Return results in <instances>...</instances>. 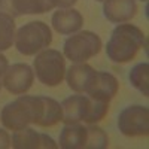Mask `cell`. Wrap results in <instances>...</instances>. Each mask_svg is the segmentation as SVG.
I'll return each mask as SVG.
<instances>
[{"label": "cell", "mask_w": 149, "mask_h": 149, "mask_svg": "<svg viewBox=\"0 0 149 149\" xmlns=\"http://www.w3.org/2000/svg\"><path fill=\"white\" fill-rule=\"evenodd\" d=\"M61 104L45 95H19L8 103L0 112V121L5 128L18 131L36 124L39 127H54L61 121Z\"/></svg>", "instance_id": "1"}, {"label": "cell", "mask_w": 149, "mask_h": 149, "mask_svg": "<svg viewBox=\"0 0 149 149\" xmlns=\"http://www.w3.org/2000/svg\"><path fill=\"white\" fill-rule=\"evenodd\" d=\"M146 45L145 33L134 24H119L112 31L107 45L106 54L113 63L124 64L131 61L140 48Z\"/></svg>", "instance_id": "2"}, {"label": "cell", "mask_w": 149, "mask_h": 149, "mask_svg": "<svg viewBox=\"0 0 149 149\" xmlns=\"http://www.w3.org/2000/svg\"><path fill=\"white\" fill-rule=\"evenodd\" d=\"M109 110V102L97 100L90 95H70L61 103V121L64 124L100 122Z\"/></svg>", "instance_id": "3"}, {"label": "cell", "mask_w": 149, "mask_h": 149, "mask_svg": "<svg viewBox=\"0 0 149 149\" xmlns=\"http://www.w3.org/2000/svg\"><path fill=\"white\" fill-rule=\"evenodd\" d=\"M52 42V33L43 21H30L18 29L15 34V46L22 55H36L46 49Z\"/></svg>", "instance_id": "4"}, {"label": "cell", "mask_w": 149, "mask_h": 149, "mask_svg": "<svg viewBox=\"0 0 149 149\" xmlns=\"http://www.w3.org/2000/svg\"><path fill=\"white\" fill-rule=\"evenodd\" d=\"M36 76L46 86H57L66 76V60L57 49H43L33 63Z\"/></svg>", "instance_id": "5"}, {"label": "cell", "mask_w": 149, "mask_h": 149, "mask_svg": "<svg viewBox=\"0 0 149 149\" xmlns=\"http://www.w3.org/2000/svg\"><path fill=\"white\" fill-rule=\"evenodd\" d=\"M63 51L66 58L73 63H85L102 51V39L95 33L84 30L67 37Z\"/></svg>", "instance_id": "6"}, {"label": "cell", "mask_w": 149, "mask_h": 149, "mask_svg": "<svg viewBox=\"0 0 149 149\" xmlns=\"http://www.w3.org/2000/svg\"><path fill=\"white\" fill-rule=\"evenodd\" d=\"M118 128L127 137L149 134V109L146 106L133 104L121 110L118 116Z\"/></svg>", "instance_id": "7"}, {"label": "cell", "mask_w": 149, "mask_h": 149, "mask_svg": "<svg viewBox=\"0 0 149 149\" xmlns=\"http://www.w3.org/2000/svg\"><path fill=\"white\" fill-rule=\"evenodd\" d=\"M3 85L10 94H24L27 93L34 81V72L33 69L26 63H15L12 66H8L5 74H3Z\"/></svg>", "instance_id": "8"}, {"label": "cell", "mask_w": 149, "mask_h": 149, "mask_svg": "<svg viewBox=\"0 0 149 149\" xmlns=\"http://www.w3.org/2000/svg\"><path fill=\"white\" fill-rule=\"evenodd\" d=\"M52 0H0V12L12 18L22 15H36L52 10Z\"/></svg>", "instance_id": "9"}, {"label": "cell", "mask_w": 149, "mask_h": 149, "mask_svg": "<svg viewBox=\"0 0 149 149\" xmlns=\"http://www.w3.org/2000/svg\"><path fill=\"white\" fill-rule=\"evenodd\" d=\"M12 148L15 149H55L58 145L48 134L37 133L33 128H22L12 134Z\"/></svg>", "instance_id": "10"}, {"label": "cell", "mask_w": 149, "mask_h": 149, "mask_svg": "<svg viewBox=\"0 0 149 149\" xmlns=\"http://www.w3.org/2000/svg\"><path fill=\"white\" fill-rule=\"evenodd\" d=\"M119 90L118 79L109 72H97L91 82V85L86 90V94L97 100L110 102L116 95Z\"/></svg>", "instance_id": "11"}, {"label": "cell", "mask_w": 149, "mask_h": 149, "mask_svg": "<svg viewBox=\"0 0 149 149\" xmlns=\"http://www.w3.org/2000/svg\"><path fill=\"white\" fill-rule=\"evenodd\" d=\"M103 2L104 17L113 24L127 22L137 14L136 0H103Z\"/></svg>", "instance_id": "12"}, {"label": "cell", "mask_w": 149, "mask_h": 149, "mask_svg": "<svg viewBox=\"0 0 149 149\" xmlns=\"http://www.w3.org/2000/svg\"><path fill=\"white\" fill-rule=\"evenodd\" d=\"M52 27L60 34L76 33L84 26V17L76 9H58L52 15Z\"/></svg>", "instance_id": "13"}, {"label": "cell", "mask_w": 149, "mask_h": 149, "mask_svg": "<svg viewBox=\"0 0 149 149\" xmlns=\"http://www.w3.org/2000/svg\"><path fill=\"white\" fill-rule=\"evenodd\" d=\"M97 70H94L86 63H74L69 70H66V79L70 90L74 93H86L91 85Z\"/></svg>", "instance_id": "14"}, {"label": "cell", "mask_w": 149, "mask_h": 149, "mask_svg": "<svg viewBox=\"0 0 149 149\" xmlns=\"http://www.w3.org/2000/svg\"><path fill=\"white\" fill-rule=\"evenodd\" d=\"M86 139H88V130L79 122L66 124L60 133V148L63 149H85Z\"/></svg>", "instance_id": "15"}, {"label": "cell", "mask_w": 149, "mask_h": 149, "mask_svg": "<svg viewBox=\"0 0 149 149\" xmlns=\"http://www.w3.org/2000/svg\"><path fill=\"white\" fill-rule=\"evenodd\" d=\"M130 82L136 90H139L145 97L149 95V64L139 63L130 70Z\"/></svg>", "instance_id": "16"}, {"label": "cell", "mask_w": 149, "mask_h": 149, "mask_svg": "<svg viewBox=\"0 0 149 149\" xmlns=\"http://www.w3.org/2000/svg\"><path fill=\"white\" fill-rule=\"evenodd\" d=\"M15 42V21L10 15L0 12V52L6 51Z\"/></svg>", "instance_id": "17"}, {"label": "cell", "mask_w": 149, "mask_h": 149, "mask_svg": "<svg viewBox=\"0 0 149 149\" xmlns=\"http://www.w3.org/2000/svg\"><path fill=\"white\" fill-rule=\"evenodd\" d=\"M86 130H88V139H86L85 149H106L109 146V137L103 128L94 124H88Z\"/></svg>", "instance_id": "18"}, {"label": "cell", "mask_w": 149, "mask_h": 149, "mask_svg": "<svg viewBox=\"0 0 149 149\" xmlns=\"http://www.w3.org/2000/svg\"><path fill=\"white\" fill-rule=\"evenodd\" d=\"M10 146V136L6 130L0 128V149H6Z\"/></svg>", "instance_id": "19"}, {"label": "cell", "mask_w": 149, "mask_h": 149, "mask_svg": "<svg viewBox=\"0 0 149 149\" xmlns=\"http://www.w3.org/2000/svg\"><path fill=\"white\" fill-rule=\"evenodd\" d=\"M76 2H78V0H52L54 6L58 8V9H69V8H72Z\"/></svg>", "instance_id": "20"}, {"label": "cell", "mask_w": 149, "mask_h": 149, "mask_svg": "<svg viewBox=\"0 0 149 149\" xmlns=\"http://www.w3.org/2000/svg\"><path fill=\"white\" fill-rule=\"evenodd\" d=\"M6 69H8V58H6L5 55L0 54V78L5 74Z\"/></svg>", "instance_id": "21"}, {"label": "cell", "mask_w": 149, "mask_h": 149, "mask_svg": "<svg viewBox=\"0 0 149 149\" xmlns=\"http://www.w3.org/2000/svg\"><path fill=\"white\" fill-rule=\"evenodd\" d=\"M2 85H3V82H2V81H0V90H2Z\"/></svg>", "instance_id": "22"}, {"label": "cell", "mask_w": 149, "mask_h": 149, "mask_svg": "<svg viewBox=\"0 0 149 149\" xmlns=\"http://www.w3.org/2000/svg\"><path fill=\"white\" fill-rule=\"evenodd\" d=\"M97 2H103V0H97Z\"/></svg>", "instance_id": "23"}, {"label": "cell", "mask_w": 149, "mask_h": 149, "mask_svg": "<svg viewBox=\"0 0 149 149\" xmlns=\"http://www.w3.org/2000/svg\"><path fill=\"white\" fill-rule=\"evenodd\" d=\"M142 2H146V0H142Z\"/></svg>", "instance_id": "24"}]
</instances>
